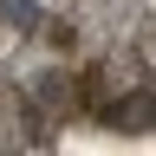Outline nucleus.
Listing matches in <instances>:
<instances>
[{"label": "nucleus", "instance_id": "1", "mask_svg": "<svg viewBox=\"0 0 156 156\" xmlns=\"http://www.w3.org/2000/svg\"><path fill=\"white\" fill-rule=\"evenodd\" d=\"M0 20H7L13 33H39L46 20H39V0H0Z\"/></svg>", "mask_w": 156, "mask_h": 156}]
</instances>
